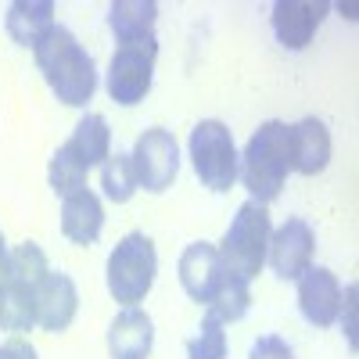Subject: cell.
<instances>
[{"mask_svg": "<svg viewBox=\"0 0 359 359\" xmlns=\"http://www.w3.org/2000/svg\"><path fill=\"white\" fill-rule=\"evenodd\" d=\"M287 172H291V126L280 118H269L248 137L245 155L237 158V180L245 184L252 201L269 205L280 194Z\"/></svg>", "mask_w": 359, "mask_h": 359, "instance_id": "7a4b0ae2", "label": "cell"}, {"mask_svg": "<svg viewBox=\"0 0 359 359\" xmlns=\"http://www.w3.org/2000/svg\"><path fill=\"white\" fill-rule=\"evenodd\" d=\"M248 359H294V352H291V345H287L284 338L266 334V338H259V341L252 345Z\"/></svg>", "mask_w": 359, "mask_h": 359, "instance_id": "d4e9b609", "label": "cell"}, {"mask_svg": "<svg viewBox=\"0 0 359 359\" xmlns=\"http://www.w3.org/2000/svg\"><path fill=\"white\" fill-rule=\"evenodd\" d=\"M54 22V4L50 0H15L8 8V36L29 50H36V43L50 33Z\"/></svg>", "mask_w": 359, "mask_h": 359, "instance_id": "2e32d148", "label": "cell"}, {"mask_svg": "<svg viewBox=\"0 0 359 359\" xmlns=\"http://www.w3.org/2000/svg\"><path fill=\"white\" fill-rule=\"evenodd\" d=\"M0 327L4 331H33L36 327V298L29 287L11 280L0 284Z\"/></svg>", "mask_w": 359, "mask_h": 359, "instance_id": "ffe728a7", "label": "cell"}, {"mask_svg": "<svg viewBox=\"0 0 359 359\" xmlns=\"http://www.w3.org/2000/svg\"><path fill=\"white\" fill-rule=\"evenodd\" d=\"M33 54H36V65L50 86V94L69 108H86V101L97 90V69H94V57L83 50V43L69 29L54 25L36 43Z\"/></svg>", "mask_w": 359, "mask_h": 359, "instance_id": "6da1fadb", "label": "cell"}, {"mask_svg": "<svg viewBox=\"0 0 359 359\" xmlns=\"http://www.w3.org/2000/svg\"><path fill=\"white\" fill-rule=\"evenodd\" d=\"M223 273H226V266H223L216 245H208V241H194V245H187L184 255H180V284H184V291L194 302L208 306V298H212Z\"/></svg>", "mask_w": 359, "mask_h": 359, "instance_id": "7c38bea8", "label": "cell"}, {"mask_svg": "<svg viewBox=\"0 0 359 359\" xmlns=\"http://www.w3.org/2000/svg\"><path fill=\"white\" fill-rule=\"evenodd\" d=\"M187 355L191 359H226V331L216 316H205L198 334L187 341Z\"/></svg>", "mask_w": 359, "mask_h": 359, "instance_id": "cb8c5ba5", "label": "cell"}, {"mask_svg": "<svg viewBox=\"0 0 359 359\" xmlns=\"http://www.w3.org/2000/svg\"><path fill=\"white\" fill-rule=\"evenodd\" d=\"M133 172H137V187L151 191V194H162L165 187H172V180L180 172V147H176V137L162 126H151L144 130L133 144Z\"/></svg>", "mask_w": 359, "mask_h": 359, "instance_id": "52a82bcc", "label": "cell"}, {"mask_svg": "<svg viewBox=\"0 0 359 359\" xmlns=\"http://www.w3.org/2000/svg\"><path fill=\"white\" fill-rule=\"evenodd\" d=\"M65 144L86 169H94V165H104L111 155V130L101 115H83Z\"/></svg>", "mask_w": 359, "mask_h": 359, "instance_id": "ac0fdd59", "label": "cell"}, {"mask_svg": "<svg viewBox=\"0 0 359 359\" xmlns=\"http://www.w3.org/2000/svg\"><path fill=\"white\" fill-rule=\"evenodd\" d=\"M331 15L327 0H277L273 4V33L287 50H302L313 43L316 29Z\"/></svg>", "mask_w": 359, "mask_h": 359, "instance_id": "9c48e42d", "label": "cell"}, {"mask_svg": "<svg viewBox=\"0 0 359 359\" xmlns=\"http://www.w3.org/2000/svg\"><path fill=\"white\" fill-rule=\"evenodd\" d=\"M269 233H273V223H269L266 205L245 201L237 208V216L230 219L223 241L216 248L223 266L245 280L259 277V269L266 266V252H269Z\"/></svg>", "mask_w": 359, "mask_h": 359, "instance_id": "3957f363", "label": "cell"}, {"mask_svg": "<svg viewBox=\"0 0 359 359\" xmlns=\"http://www.w3.org/2000/svg\"><path fill=\"white\" fill-rule=\"evenodd\" d=\"M33 298H36V327H43V331H65L76 320L79 291L69 273H47L33 291Z\"/></svg>", "mask_w": 359, "mask_h": 359, "instance_id": "8fae6325", "label": "cell"}, {"mask_svg": "<svg viewBox=\"0 0 359 359\" xmlns=\"http://www.w3.org/2000/svg\"><path fill=\"white\" fill-rule=\"evenodd\" d=\"M0 359H40V355H36V348L29 345V341H22V338H11V341H4V345H0Z\"/></svg>", "mask_w": 359, "mask_h": 359, "instance_id": "4316f807", "label": "cell"}, {"mask_svg": "<svg viewBox=\"0 0 359 359\" xmlns=\"http://www.w3.org/2000/svg\"><path fill=\"white\" fill-rule=\"evenodd\" d=\"M155 345V323L144 309L126 306L108 327V352L111 359H147Z\"/></svg>", "mask_w": 359, "mask_h": 359, "instance_id": "4fadbf2b", "label": "cell"}, {"mask_svg": "<svg viewBox=\"0 0 359 359\" xmlns=\"http://www.w3.org/2000/svg\"><path fill=\"white\" fill-rule=\"evenodd\" d=\"M252 306V291H248V280L237 277V273H223V280L216 284L212 298H208V316H216L219 323H233L241 320Z\"/></svg>", "mask_w": 359, "mask_h": 359, "instance_id": "d6986e66", "label": "cell"}, {"mask_svg": "<svg viewBox=\"0 0 359 359\" xmlns=\"http://www.w3.org/2000/svg\"><path fill=\"white\" fill-rule=\"evenodd\" d=\"M237 147H233V133L219 118H201L191 130V165L198 172V180L208 191H230L237 180Z\"/></svg>", "mask_w": 359, "mask_h": 359, "instance_id": "5b68a950", "label": "cell"}, {"mask_svg": "<svg viewBox=\"0 0 359 359\" xmlns=\"http://www.w3.org/2000/svg\"><path fill=\"white\" fill-rule=\"evenodd\" d=\"M47 273H50V266H47V255H43V248L36 241H25V245L11 248V255H8V280L11 284L36 291Z\"/></svg>", "mask_w": 359, "mask_h": 359, "instance_id": "44dd1931", "label": "cell"}, {"mask_svg": "<svg viewBox=\"0 0 359 359\" xmlns=\"http://www.w3.org/2000/svg\"><path fill=\"white\" fill-rule=\"evenodd\" d=\"M8 255H11V248H8V241H4V233H0V284L8 280Z\"/></svg>", "mask_w": 359, "mask_h": 359, "instance_id": "83f0119b", "label": "cell"}, {"mask_svg": "<svg viewBox=\"0 0 359 359\" xmlns=\"http://www.w3.org/2000/svg\"><path fill=\"white\" fill-rule=\"evenodd\" d=\"M155 62H158V40L147 36V40H130V43H118L111 54V65H108V97L115 104H140L147 97V90L155 83Z\"/></svg>", "mask_w": 359, "mask_h": 359, "instance_id": "8992f818", "label": "cell"}, {"mask_svg": "<svg viewBox=\"0 0 359 359\" xmlns=\"http://www.w3.org/2000/svg\"><path fill=\"white\" fill-rule=\"evenodd\" d=\"M86 172L90 169L69 151V144L57 147V151L50 155V165H47L50 187H54V194H62V198H69V194H76V191L86 187Z\"/></svg>", "mask_w": 359, "mask_h": 359, "instance_id": "7402d4cb", "label": "cell"}, {"mask_svg": "<svg viewBox=\"0 0 359 359\" xmlns=\"http://www.w3.org/2000/svg\"><path fill=\"white\" fill-rule=\"evenodd\" d=\"M101 187L104 198L115 205H126L140 187H137V172H133V158L130 155H108V162L101 165Z\"/></svg>", "mask_w": 359, "mask_h": 359, "instance_id": "603a6c76", "label": "cell"}, {"mask_svg": "<svg viewBox=\"0 0 359 359\" xmlns=\"http://www.w3.org/2000/svg\"><path fill=\"white\" fill-rule=\"evenodd\" d=\"M155 22H158L155 0H115V4L108 8V25H111L118 43L155 36Z\"/></svg>", "mask_w": 359, "mask_h": 359, "instance_id": "e0dca14e", "label": "cell"}, {"mask_svg": "<svg viewBox=\"0 0 359 359\" xmlns=\"http://www.w3.org/2000/svg\"><path fill=\"white\" fill-rule=\"evenodd\" d=\"M298 309L313 327H331L341 313V284L331 269L309 266L298 277Z\"/></svg>", "mask_w": 359, "mask_h": 359, "instance_id": "30bf717a", "label": "cell"}, {"mask_svg": "<svg viewBox=\"0 0 359 359\" xmlns=\"http://www.w3.org/2000/svg\"><path fill=\"white\" fill-rule=\"evenodd\" d=\"M155 273H158V255L147 233H126L108 255V291L123 306L144 302L155 284Z\"/></svg>", "mask_w": 359, "mask_h": 359, "instance_id": "277c9868", "label": "cell"}, {"mask_svg": "<svg viewBox=\"0 0 359 359\" xmlns=\"http://www.w3.org/2000/svg\"><path fill=\"white\" fill-rule=\"evenodd\" d=\"M331 162V133L320 118H302L291 126V169L302 176H316Z\"/></svg>", "mask_w": 359, "mask_h": 359, "instance_id": "9a60e30c", "label": "cell"}, {"mask_svg": "<svg viewBox=\"0 0 359 359\" xmlns=\"http://www.w3.org/2000/svg\"><path fill=\"white\" fill-rule=\"evenodd\" d=\"M355 284H348L345 291H341V327H345V334H348V345L355 348Z\"/></svg>", "mask_w": 359, "mask_h": 359, "instance_id": "484cf974", "label": "cell"}, {"mask_svg": "<svg viewBox=\"0 0 359 359\" xmlns=\"http://www.w3.org/2000/svg\"><path fill=\"white\" fill-rule=\"evenodd\" d=\"M313 252H316V233L306 219H287L284 226H277L269 233V252L266 262L273 266V273L284 280H298L313 266Z\"/></svg>", "mask_w": 359, "mask_h": 359, "instance_id": "ba28073f", "label": "cell"}, {"mask_svg": "<svg viewBox=\"0 0 359 359\" xmlns=\"http://www.w3.org/2000/svg\"><path fill=\"white\" fill-rule=\"evenodd\" d=\"M101 226H104V205L90 187L62 198V233L69 241L94 245L101 237Z\"/></svg>", "mask_w": 359, "mask_h": 359, "instance_id": "5bb4252c", "label": "cell"}]
</instances>
